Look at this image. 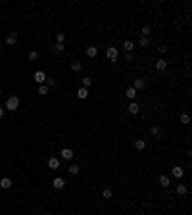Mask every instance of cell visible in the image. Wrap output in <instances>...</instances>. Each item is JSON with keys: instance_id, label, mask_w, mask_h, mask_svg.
<instances>
[{"instance_id": "cell-1", "label": "cell", "mask_w": 192, "mask_h": 215, "mask_svg": "<svg viewBox=\"0 0 192 215\" xmlns=\"http://www.w3.org/2000/svg\"><path fill=\"white\" fill-rule=\"evenodd\" d=\"M6 109H10V112H15V109L19 108V98L17 96H10L6 100V106H4Z\"/></svg>"}, {"instance_id": "cell-2", "label": "cell", "mask_w": 192, "mask_h": 215, "mask_svg": "<svg viewBox=\"0 0 192 215\" xmlns=\"http://www.w3.org/2000/svg\"><path fill=\"white\" fill-rule=\"evenodd\" d=\"M133 88H134V90H142V88H146V79H142V77H140V79H134V85H133Z\"/></svg>"}, {"instance_id": "cell-3", "label": "cell", "mask_w": 192, "mask_h": 215, "mask_svg": "<svg viewBox=\"0 0 192 215\" xmlns=\"http://www.w3.org/2000/svg\"><path fill=\"white\" fill-rule=\"evenodd\" d=\"M35 81H37L39 85H44L46 83V73L44 71H35Z\"/></svg>"}, {"instance_id": "cell-4", "label": "cell", "mask_w": 192, "mask_h": 215, "mask_svg": "<svg viewBox=\"0 0 192 215\" xmlns=\"http://www.w3.org/2000/svg\"><path fill=\"white\" fill-rule=\"evenodd\" d=\"M67 173H69L71 177H75V175H79V173H81V167L77 165V163H71L69 167H67Z\"/></svg>"}, {"instance_id": "cell-5", "label": "cell", "mask_w": 192, "mask_h": 215, "mask_svg": "<svg viewBox=\"0 0 192 215\" xmlns=\"http://www.w3.org/2000/svg\"><path fill=\"white\" fill-rule=\"evenodd\" d=\"M52 186H54L56 190H61V188L65 186V181L61 179V177H56V179H54V182H52Z\"/></svg>"}, {"instance_id": "cell-6", "label": "cell", "mask_w": 192, "mask_h": 215, "mask_svg": "<svg viewBox=\"0 0 192 215\" xmlns=\"http://www.w3.org/2000/svg\"><path fill=\"white\" fill-rule=\"evenodd\" d=\"M15 43H17V33H15V31H12V33L8 35V39H6V44H8V46H14Z\"/></svg>"}, {"instance_id": "cell-7", "label": "cell", "mask_w": 192, "mask_h": 215, "mask_svg": "<svg viewBox=\"0 0 192 215\" xmlns=\"http://www.w3.org/2000/svg\"><path fill=\"white\" fill-rule=\"evenodd\" d=\"M60 154H61V158L67 160V161H69V160H73V150H71V148H64V150L60 152Z\"/></svg>"}, {"instance_id": "cell-8", "label": "cell", "mask_w": 192, "mask_h": 215, "mask_svg": "<svg viewBox=\"0 0 192 215\" xmlns=\"http://www.w3.org/2000/svg\"><path fill=\"white\" fill-rule=\"evenodd\" d=\"M171 173H173V177H175V179H181V177L184 175V171H183V167H181V165H175L173 169H171Z\"/></svg>"}, {"instance_id": "cell-9", "label": "cell", "mask_w": 192, "mask_h": 215, "mask_svg": "<svg viewBox=\"0 0 192 215\" xmlns=\"http://www.w3.org/2000/svg\"><path fill=\"white\" fill-rule=\"evenodd\" d=\"M138 112H140V106H138L134 100H131V104H129V113H133V115H137Z\"/></svg>"}, {"instance_id": "cell-10", "label": "cell", "mask_w": 192, "mask_h": 215, "mask_svg": "<svg viewBox=\"0 0 192 215\" xmlns=\"http://www.w3.org/2000/svg\"><path fill=\"white\" fill-rule=\"evenodd\" d=\"M81 69H83V64H81L79 60L71 62V71H73V73H81Z\"/></svg>"}, {"instance_id": "cell-11", "label": "cell", "mask_w": 192, "mask_h": 215, "mask_svg": "<svg viewBox=\"0 0 192 215\" xmlns=\"http://www.w3.org/2000/svg\"><path fill=\"white\" fill-rule=\"evenodd\" d=\"M0 188H4V190H8V188H12V179H8V177H4V179H0Z\"/></svg>"}, {"instance_id": "cell-12", "label": "cell", "mask_w": 192, "mask_h": 215, "mask_svg": "<svg viewBox=\"0 0 192 215\" xmlns=\"http://www.w3.org/2000/svg\"><path fill=\"white\" fill-rule=\"evenodd\" d=\"M106 56L110 58L112 62H115V60H117V48H113V46H112V48H108V52H106Z\"/></svg>"}, {"instance_id": "cell-13", "label": "cell", "mask_w": 192, "mask_h": 215, "mask_svg": "<svg viewBox=\"0 0 192 215\" xmlns=\"http://www.w3.org/2000/svg\"><path fill=\"white\" fill-rule=\"evenodd\" d=\"M144 148H146V142H144L142 138H137L134 140V150H138V152H142Z\"/></svg>"}, {"instance_id": "cell-14", "label": "cell", "mask_w": 192, "mask_h": 215, "mask_svg": "<svg viewBox=\"0 0 192 215\" xmlns=\"http://www.w3.org/2000/svg\"><path fill=\"white\" fill-rule=\"evenodd\" d=\"M96 54H98L96 46H87V56H89V58H96Z\"/></svg>"}, {"instance_id": "cell-15", "label": "cell", "mask_w": 192, "mask_h": 215, "mask_svg": "<svg viewBox=\"0 0 192 215\" xmlns=\"http://www.w3.org/2000/svg\"><path fill=\"white\" fill-rule=\"evenodd\" d=\"M48 167H50V169H58V167H60V160L58 158H50L48 160Z\"/></svg>"}, {"instance_id": "cell-16", "label": "cell", "mask_w": 192, "mask_h": 215, "mask_svg": "<svg viewBox=\"0 0 192 215\" xmlns=\"http://www.w3.org/2000/svg\"><path fill=\"white\" fill-rule=\"evenodd\" d=\"M77 96L79 98H83V100H85L87 96H89V88H85V87H81L79 90H77Z\"/></svg>"}, {"instance_id": "cell-17", "label": "cell", "mask_w": 192, "mask_h": 215, "mask_svg": "<svg viewBox=\"0 0 192 215\" xmlns=\"http://www.w3.org/2000/svg\"><path fill=\"white\" fill-rule=\"evenodd\" d=\"M165 67H167V62H165V60H158V62H156V69H158V71H163Z\"/></svg>"}, {"instance_id": "cell-18", "label": "cell", "mask_w": 192, "mask_h": 215, "mask_svg": "<svg viewBox=\"0 0 192 215\" xmlns=\"http://www.w3.org/2000/svg\"><path fill=\"white\" fill-rule=\"evenodd\" d=\"M125 94H127V98H131V100H134V98H137V90H134L133 87H129L127 90H125Z\"/></svg>"}, {"instance_id": "cell-19", "label": "cell", "mask_w": 192, "mask_h": 215, "mask_svg": "<svg viewBox=\"0 0 192 215\" xmlns=\"http://www.w3.org/2000/svg\"><path fill=\"white\" fill-rule=\"evenodd\" d=\"M123 48H125V52H133L134 43H133V40H125V43H123Z\"/></svg>"}, {"instance_id": "cell-20", "label": "cell", "mask_w": 192, "mask_h": 215, "mask_svg": "<svg viewBox=\"0 0 192 215\" xmlns=\"http://www.w3.org/2000/svg\"><path fill=\"white\" fill-rule=\"evenodd\" d=\"M102 196L106 198V200H110V198L113 196V190H112V188H104V190H102Z\"/></svg>"}, {"instance_id": "cell-21", "label": "cell", "mask_w": 192, "mask_h": 215, "mask_svg": "<svg viewBox=\"0 0 192 215\" xmlns=\"http://www.w3.org/2000/svg\"><path fill=\"white\" fill-rule=\"evenodd\" d=\"M44 85L48 87V88H52V87H56V85H58V81H56V79H52V77H46V83H44Z\"/></svg>"}, {"instance_id": "cell-22", "label": "cell", "mask_w": 192, "mask_h": 215, "mask_svg": "<svg viewBox=\"0 0 192 215\" xmlns=\"http://www.w3.org/2000/svg\"><path fill=\"white\" fill-rule=\"evenodd\" d=\"M169 177L167 175H162V177H159V185H162V186H169Z\"/></svg>"}, {"instance_id": "cell-23", "label": "cell", "mask_w": 192, "mask_h": 215, "mask_svg": "<svg viewBox=\"0 0 192 215\" xmlns=\"http://www.w3.org/2000/svg\"><path fill=\"white\" fill-rule=\"evenodd\" d=\"M39 60V52L37 50H31L29 52V62H37Z\"/></svg>"}, {"instance_id": "cell-24", "label": "cell", "mask_w": 192, "mask_h": 215, "mask_svg": "<svg viewBox=\"0 0 192 215\" xmlns=\"http://www.w3.org/2000/svg\"><path fill=\"white\" fill-rule=\"evenodd\" d=\"M186 192H188V188H186L184 185H177V194L179 196H183V194H186Z\"/></svg>"}, {"instance_id": "cell-25", "label": "cell", "mask_w": 192, "mask_h": 215, "mask_svg": "<svg viewBox=\"0 0 192 215\" xmlns=\"http://www.w3.org/2000/svg\"><path fill=\"white\" fill-rule=\"evenodd\" d=\"M181 123H183V125H188V123H190V115H188V113H181Z\"/></svg>"}, {"instance_id": "cell-26", "label": "cell", "mask_w": 192, "mask_h": 215, "mask_svg": "<svg viewBox=\"0 0 192 215\" xmlns=\"http://www.w3.org/2000/svg\"><path fill=\"white\" fill-rule=\"evenodd\" d=\"M52 50H54V54H61V52L65 50V46L64 44H54V48H52Z\"/></svg>"}, {"instance_id": "cell-27", "label": "cell", "mask_w": 192, "mask_h": 215, "mask_svg": "<svg viewBox=\"0 0 192 215\" xmlns=\"http://www.w3.org/2000/svg\"><path fill=\"white\" fill-rule=\"evenodd\" d=\"M64 40H65V35H64V33H58V35H56V44H64Z\"/></svg>"}, {"instance_id": "cell-28", "label": "cell", "mask_w": 192, "mask_h": 215, "mask_svg": "<svg viewBox=\"0 0 192 215\" xmlns=\"http://www.w3.org/2000/svg\"><path fill=\"white\" fill-rule=\"evenodd\" d=\"M148 44H150L148 36H140V39H138V46H148Z\"/></svg>"}, {"instance_id": "cell-29", "label": "cell", "mask_w": 192, "mask_h": 215, "mask_svg": "<svg viewBox=\"0 0 192 215\" xmlns=\"http://www.w3.org/2000/svg\"><path fill=\"white\" fill-rule=\"evenodd\" d=\"M90 85H92V79H90V77H83V87L89 88Z\"/></svg>"}, {"instance_id": "cell-30", "label": "cell", "mask_w": 192, "mask_h": 215, "mask_svg": "<svg viewBox=\"0 0 192 215\" xmlns=\"http://www.w3.org/2000/svg\"><path fill=\"white\" fill-rule=\"evenodd\" d=\"M39 94H40V96L48 94V87H46V85H40V87H39Z\"/></svg>"}, {"instance_id": "cell-31", "label": "cell", "mask_w": 192, "mask_h": 215, "mask_svg": "<svg viewBox=\"0 0 192 215\" xmlns=\"http://www.w3.org/2000/svg\"><path fill=\"white\" fill-rule=\"evenodd\" d=\"M159 133H162V131H159V127H156V125L150 129V134H152V136H159Z\"/></svg>"}, {"instance_id": "cell-32", "label": "cell", "mask_w": 192, "mask_h": 215, "mask_svg": "<svg viewBox=\"0 0 192 215\" xmlns=\"http://www.w3.org/2000/svg\"><path fill=\"white\" fill-rule=\"evenodd\" d=\"M150 31H152V29H150L148 25H146V27H142V31H140V33H142V36H148V35H150Z\"/></svg>"}, {"instance_id": "cell-33", "label": "cell", "mask_w": 192, "mask_h": 215, "mask_svg": "<svg viewBox=\"0 0 192 215\" xmlns=\"http://www.w3.org/2000/svg\"><path fill=\"white\" fill-rule=\"evenodd\" d=\"M158 52H159V54H165V52H167V46H165V44H162V46L158 48Z\"/></svg>"}, {"instance_id": "cell-34", "label": "cell", "mask_w": 192, "mask_h": 215, "mask_svg": "<svg viewBox=\"0 0 192 215\" xmlns=\"http://www.w3.org/2000/svg\"><path fill=\"white\" fill-rule=\"evenodd\" d=\"M125 60L127 62H133V52H125Z\"/></svg>"}, {"instance_id": "cell-35", "label": "cell", "mask_w": 192, "mask_h": 215, "mask_svg": "<svg viewBox=\"0 0 192 215\" xmlns=\"http://www.w3.org/2000/svg\"><path fill=\"white\" fill-rule=\"evenodd\" d=\"M2 115H4V108L0 106V117H2Z\"/></svg>"}, {"instance_id": "cell-36", "label": "cell", "mask_w": 192, "mask_h": 215, "mask_svg": "<svg viewBox=\"0 0 192 215\" xmlns=\"http://www.w3.org/2000/svg\"><path fill=\"white\" fill-rule=\"evenodd\" d=\"M44 215H52V213H44Z\"/></svg>"}, {"instance_id": "cell-37", "label": "cell", "mask_w": 192, "mask_h": 215, "mask_svg": "<svg viewBox=\"0 0 192 215\" xmlns=\"http://www.w3.org/2000/svg\"><path fill=\"white\" fill-rule=\"evenodd\" d=\"M0 94H2V90H0Z\"/></svg>"}]
</instances>
